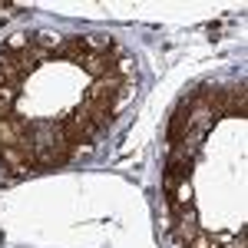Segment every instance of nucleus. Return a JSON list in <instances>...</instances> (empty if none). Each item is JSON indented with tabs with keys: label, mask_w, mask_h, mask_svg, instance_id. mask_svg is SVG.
I'll list each match as a JSON object with an SVG mask.
<instances>
[{
	"label": "nucleus",
	"mask_w": 248,
	"mask_h": 248,
	"mask_svg": "<svg viewBox=\"0 0 248 248\" xmlns=\"http://www.w3.org/2000/svg\"><path fill=\"white\" fill-rule=\"evenodd\" d=\"M57 126H60V133H63V139H66L73 149H77L79 142H90V139L99 133L93 123H90V116L83 113V109H77V113H70V116H63Z\"/></svg>",
	"instance_id": "1"
},
{
	"label": "nucleus",
	"mask_w": 248,
	"mask_h": 248,
	"mask_svg": "<svg viewBox=\"0 0 248 248\" xmlns=\"http://www.w3.org/2000/svg\"><path fill=\"white\" fill-rule=\"evenodd\" d=\"M10 146H33V126L14 116L0 119V149H10Z\"/></svg>",
	"instance_id": "2"
},
{
	"label": "nucleus",
	"mask_w": 248,
	"mask_h": 248,
	"mask_svg": "<svg viewBox=\"0 0 248 248\" xmlns=\"http://www.w3.org/2000/svg\"><path fill=\"white\" fill-rule=\"evenodd\" d=\"M119 90H123V79L116 77V73H106V77L93 79V86L86 90V103H103V106H113L116 109Z\"/></svg>",
	"instance_id": "3"
},
{
	"label": "nucleus",
	"mask_w": 248,
	"mask_h": 248,
	"mask_svg": "<svg viewBox=\"0 0 248 248\" xmlns=\"http://www.w3.org/2000/svg\"><path fill=\"white\" fill-rule=\"evenodd\" d=\"M23 77H27V73H23V66H20L17 53L0 50V86H14V90H17Z\"/></svg>",
	"instance_id": "4"
},
{
	"label": "nucleus",
	"mask_w": 248,
	"mask_h": 248,
	"mask_svg": "<svg viewBox=\"0 0 248 248\" xmlns=\"http://www.w3.org/2000/svg\"><path fill=\"white\" fill-rule=\"evenodd\" d=\"M90 53V43H86V37H63L60 40V46L53 50V57H60V60H83Z\"/></svg>",
	"instance_id": "5"
},
{
	"label": "nucleus",
	"mask_w": 248,
	"mask_h": 248,
	"mask_svg": "<svg viewBox=\"0 0 248 248\" xmlns=\"http://www.w3.org/2000/svg\"><path fill=\"white\" fill-rule=\"evenodd\" d=\"M192 129V119H189V106L182 103L179 109H175V116H172V123H169V142L172 146H182L186 142V133Z\"/></svg>",
	"instance_id": "6"
},
{
	"label": "nucleus",
	"mask_w": 248,
	"mask_h": 248,
	"mask_svg": "<svg viewBox=\"0 0 248 248\" xmlns=\"http://www.w3.org/2000/svg\"><path fill=\"white\" fill-rule=\"evenodd\" d=\"M79 63H83V66H86V73H90V77H96V79L106 77V73H113V63H109V57H106V53H86Z\"/></svg>",
	"instance_id": "7"
},
{
	"label": "nucleus",
	"mask_w": 248,
	"mask_h": 248,
	"mask_svg": "<svg viewBox=\"0 0 248 248\" xmlns=\"http://www.w3.org/2000/svg\"><path fill=\"white\" fill-rule=\"evenodd\" d=\"M166 199H169V209H172V212H186V209L192 205L189 182H182V186H175L172 192H166Z\"/></svg>",
	"instance_id": "8"
},
{
	"label": "nucleus",
	"mask_w": 248,
	"mask_h": 248,
	"mask_svg": "<svg viewBox=\"0 0 248 248\" xmlns=\"http://www.w3.org/2000/svg\"><path fill=\"white\" fill-rule=\"evenodd\" d=\"M14 103H17V90L14 86H0V119L14 116Z\"/></svg>",
	"instance_id": "9"
}]
</instances>
